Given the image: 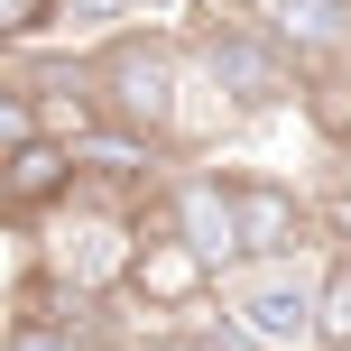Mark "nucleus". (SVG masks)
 I'll return each mask as SVG.
<instances>
[{"instance_id":"nucleus-1","label":"nucleus","mask_w":351,"mask_h":351,"mask_svg":"<svg viewBox=\"0 0 351 351\" xmlns=\"http://www.w3.org/2000/svg\"><path fill=\"white\" fill-rule=\"evenodd\" d=\"M194 65L222 84V102L241 111V121L305 111V84H315V65H305L268 19H250L241 0H194Z\"/></svg>"},{"instance_id":"nucleus-6","label":"nucleus","mask_w":351,"mask_h":351,"mask_svg":"<svg viewBox=\"0 0 351 351\" xmlns=\"http://www.w3.org/2000/svg\"><path fill=\"white\" fill-rule=\"evenodd\" d=\"M10 222H47V213H65L74 194H84V167H74V148H56V139H37V148H19L10 158Z\"/></svg>"},{"instance_id":"nucleus-5","label":"nucleus","mask_w":351,"mask_h":351,"mask_svg":"<svg viewBox=\"0 0 351 351\" xmlns=\"http://www.w3.org/2000/svg\"><path fill=\"white\" fill-rule=\"evenodd\" d=\"M158 213L167 231L194 250V259L213 268V278H231L241 268V213H231V167H194V176H167L158 185Z\"/></svg>"},{"instance_id":"nucleus-2","label":"nucleus","mask_w":351,"mask_h":351,"mask_svg":"<svg viewBox=\"0 0 351 351\" xmlns=\"http://www.w3.org/2000/svg\"><path fill=\"white\" fill-rule=\"evenodd\" d=\"M93 93H102V121L139 148H176V93H185V56L167 37H111L93 56Z\"/></svg>"},{"instance_id":"nucleus-8","label":"nucleus","mask_w":351,"mask_h":351,"mask_svg":"<svg viewBox=\"0 0 351 351\" xmlns=\"http://www.w3.org/2000/svg\"><path fill=\"white\" fill-rule=\"evenodd\" d=\"M315 351H351V250L315 268Z\"/></svg>"},{"instance_id":"nucleus-9","label":"nucleus","mask_w":351,"mask_h":351,"mask_svg":"<svg viewBox=\"0 0 351 351\" xmlns=\"http://www.w3.org/2000/svg\"><path fill=\"white\" fill-rule=\"evenodd\" d=\"M65 10H74V0H0V37H10V47H37Z\"/></svg>"},{"instance_id":"nucleus-3","label":"nucleus","mask_w":351,"mask_h":351,"mask_svg":"<svg viewBox=\"0 0 351 351\" xmlns=\"http://www.w3.org/2000/svg\"><path fill=\"white\" fill-rule=\"evenodd\" d=\"M222 315L250 351H315V268H231Z\"/></svg>"},{"instance_id":"nucleus-4","label":"nucleus","mask_w":351,"mask_h":351,"mask_svg":"<svg viewBox=\"0 0 351 351\" xmlns=\"http://www.w3.org/2000/svg\"><path fill=\"white\" fill-rule=\"evenodd\" d=\"M231 213H241V268H287L315 241V194H296L287 176L231 167Z\"/></svg>"},{"instance_id":"nucleus-7","label":"nucleus","mask_w":351,"mask_h":351,"mask_svg":"<svg viewBox=\"0 0 351 351\" xmlns=\"http://www.w3.org/2000/svg\"><path fill=\"white\" fill-rule=\"evenodd\" d=\"M231 121H241V111L222 102V84H213V74L185 56V93H176V148H204V139H222Z\"/></svg>"}]
</instances>
